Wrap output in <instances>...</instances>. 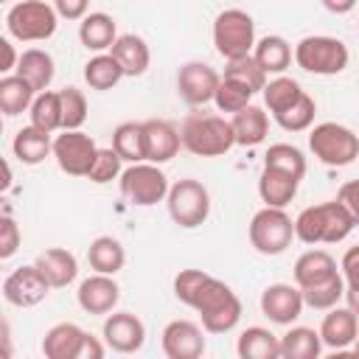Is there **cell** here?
<instances>
[{
    "label": "cell",
    "instance_id": "6da1fadb",
    "mask_svg": "<svg viewBox=\"0 0 359 359\" xmlns=\"http://www.w3.org/2000/svg\"><path fill=\"white\" fill-rule=\"evenodd\" d=\"M174 294L202 317V328L208 334H227L241 320L238 294L224 280L202 269H180L174 278Z\"/></svg>",
    "mask_w": 359,
    "mask_h": 359
},
{
    "label": "cell",
    "instance_id": "7a4b0ae2",
    "mask_svg": "<svg viewBox=\"0 0 359 359\" xmlns=\"http://www.w3.org/2000/svg\"><path fill=\"white\" fill-rule=\"evenodd\" d=\"M356 227L353 213L339 202H320L311 208H303L294 219V238L303 244H337L348 238V233Z\"/></svg>",
    "mask_w": 359,
    "mask_h": 359
},
{
    "label": "cell",
    "instance_id": "3957f363",
    "mask_svg": "<svg viewBox=\"0 0 359 359\" xmlns=\"http://www.w3.org/2000/svg\"><path fill=\"white\" fill-rule=\"evenodd\" d=\"M180 135H182V146L196 157H222L236 146L233 123L224 121L222 115L194 112L185 118Z\"/></svg>",
    "mask_w": 359,
    "mask_h": 359
},
{
    "label": "cell",
    "instance_id": "277c9868",
    "mask_svg": "<svg viewBox=\"0 0 359 359\" xmlns=\"http://www.w3.org/2000/svg\"><path fill=\"white\" fill-rule=\"evenodd\" d=\"M309 149L323 165L345 168L359 157V135L342 123L325 121L309 132Z\"/></svg>",
    "mask_w": 359,
    "mask_h": 359
},
{
    "label": "cell",
    "instance_id": "5b68a950",
    "mask_svg": "<svg viewBox=\"0 0 359 359\" xmlns=\"http://www.w3.org/2000/svg\"><path fill=\"white\" fill-rule=\"evenodd\" d=\"M59 14L45 0H20L6 14V28L20 42H45L56 34Z\"/></svg>",
    "mask_w": 359,
    "mask_h": 359
},
{
    "label": "cell",
    "instance_id": "8992f818",
    "mask_svg": "<svg viewBox=\"0 0 359 359\" xmlns=\"http://www.w3.org/2000/svg\"><path fill=\"white\" fill-rule=\"evenodd\" d=\"M348 45L337 36H303L294 45V62L297 67H303L306 73L314 76H337L348 67Z\"/></svg>",
    "mask_w": 359,
    "mask_h": 359
},
{
    "label": "cell",
    "instance_id": "52a82bcc",
    "mask_svg": "<svg viewBox=\"0 0 359 359\" xmlns=\"http://www.w3.org/2000/svg\"><path fill=\"white\" fill-rule=\"evenodd\" d=\"M255 22L241 8H224L213 20V45L222 59L247 56L255 48Z\"/></svg>",
    "mask_w": 359,
    "mask_h": 359
},
{
    "label": "cell",
    "instance_id": "ba28073f",
    "mask_svg": "<svg viewBox=\"0 0 359 359\" xmlns=\"http://www.w3.org/2000/svg\"><path fill=\"white\" fill-rule=\"evenodd\" d=\"M165 205H168L171 222L180 224L182 230H194V227L205 224V219L210 216V194H208V188H205L199 180H194V177L177 180V182L168 188Z\"/></svg>",
    "mask_w": 359,
    "mask_h": 359
},
{
    "label": "cell",
    "instance_id": "9c48e42d",
    "mask_svg": "<svg viewBox=\"0 0 359 359\" xmlns=\"http://www.w3.org/2000/svg\"><path fill=\"white\" fill-rule=\"evenodd\" d=\"M250 244L261 255H280L294 238V222L283 208H269L264 205L252 219H250Z\"/></svg>",
    "mask_w": 359,
    "mask_h": 359
},
{
    "label": "cell",
    "instance_id": "30bf717a",
    "mask_svg": "<svg viewBox=\"0 0 359 359\" xmlns=\"http://www.w3.org/2000/svg\"><path fill=\"white\" fill-rule=\"evenodd\" d=\"M121 182V194L123 199H129L132 205L137 208H149V205H157L168 196V177L157 168V163H129V168L121 171L118 177Z\"/></svg>",
    "mask_w": 359,
    "mask_h": 359
},
{
    "label": "cell",
    "instance_id": "8fae6325",
    "mask_svg": "<svg viewBox=\"0 0 359 359\" xmlns=\"http://www.w3.org/2000/svg\"><path fill=\"white\" fill-rule=\"evenodd\" d=\"M95 154H98L95 140L90 135H84L81 129H65L62 135L53 137L56 165L70 177H87Z\"/></svg>",
    "mask_w": 359,
    "mask_h": 359
},
{
    "label": "cell",
    "instance_id": "7c38bea8",
    "mask_svg": "<svg viewBox=\"0 0 359 359\" xmlns=\"http://www.w3.org/2000/svg\"><path fill=\"white\" fill-rule=\"evenodd\" d=\"M50 283L48 278L42 275V269L36 264H28V266H17L11 275H6L3 280V297L17 306V309H31L36 303H42L48 294H50Z\"/></svg>",
    "mask_w": 359,
    "mask_h": 359
},
{
    "label": "cell",
    "instance_id": "4fadbf2b",
    "mask_svg": "<svg viewBox=\"0 0 359 359\" xmlns=\"http://www.w3.org/2000/svg\"><path fill=\"white\" fill-rule=\"evenodd\" d=\"M222 76L205 65V62H185L177 73V93L188 107H202L208 101H213L216 90H219Z\"/></svg>",
    "mask_w": 359,
    "mask_h": 359
},
{
    "label": "cell",
    "instance_id": "5bb4252c",
    "mask_svg": "<svg viewBox=\"0 0 359 359\" xmlns=\"http://www.w3.org/2000/svg\"><path fill=\"white\" fill-rule=\"evenodd\" d=\"M303 292L294 283H272L261 292V314L275 325H292L303 314Z\"/></svg>",
    "mask_w": 359,
    "mask_h": 359
},
{
    "label": "cell",
    "instance_id": "9a60e30c",
    "mask_svg": "<svg viewBox=\"0 0 359 359\" xmlns=\"http://www.w3.org/2000/svg\"><path fill=\"white\" fill-rule=\"evenodd\" d=\"M104 342L115 353H135L146 342V325L132 311H109L104 320Z\"/></svg>",
    "mask_w": 359,
    "mask_h": 359
},
{
    "label": "cell",
    "instance_id": "2e32d148",
    "mask_svg": "<svg viewBox=\"0 0 359 359\" xmlns=\"http://www.w3.org/2000/svg\"><path fill=\"white\" fill-rule=\"evenodd\" d=\"M205 328L191 320H171L163 328V353L168 359H199L205 353Z\"/></svg>",
    "mask_w": 359,
    "mask_h": 359
},
{
    "label": "cell",
    "instance_id": "e0dca14e",
    "mask_svg": "<svg viewBox=\"0 0 359 359\" xmlns=\"http://www.w3.org/2000/svg\"><path fill=\"white\" fill-rule=\"evenodd\" d=\"M76 300L87 314H109V311H115V306L121 300V286L115 283L112 275L95 272L87 280H81Z\"/></svg>",
    "mask_w": 359,
    "mask_h": 359
},
{
    "label": "cell",
    "instance_id": "ac0fdd59",
    "mask_svg": "<svg viewBox=\"0 0 359 359\" xmlns=\"http://www.w3.org/2000/svg\"><path fill=\"white\" fill-rule=\"evenodd\" d=\"M143 143H146V160L149 163H168L171 157H177L180 146H182V135L174 123L151 118L143 121Z\"/></svg>",
    "mask_w": 359,
    "mask_h": 359
},
{
    "label": "cell",
    "instance_id": "d6986e66",
    "mask_svg": "<svg viewBox=\"0 0 359 359\" xmlns=\"http://www.w3.org/2000/svg\"><path fill=\"white\" fill-rule=\"evenodd\" d=\"M359 337V317L345 306H334L328 309V314L323 317V325H320V339L325 348H334V351H342L348 345H353Z\"/></svg>",
    "mask_w": 359,
    "mask_h": 359
},
{
    "label": "cell",
    "instance_id": "ffe728a7",
    "mask_svg": "<svg viewBox=\"0 0 359 359\" xmlns=\"http://www.w3.org/2000/svg\"><path fill=\"white\" fill-rule=\"evenodd\" d=\"M297 185H300V180L294 174L272 168V165H264V171L258 177V196L269 208H286L294 199Z\"/></svg>",
    "mask_w": 359,
    "mask_h": 359
},
{
    "label": "cell",
    "instance_id": "44dd1931",
    "mask_svg": "<svg viewBox=\"0 0 359 359\" xmlns=\"http://www.w3.org/2000/svg\"><path fill=\"white\" fill-rule=\"evenodd\" d=\"M34 264L42 269V275L48 278V283H50L53 289L70 286V283L76 280V275H79V261H76V255L67 252V250H62V247L42 250Z\"/></svg>",
    "mask_w": 359,
    "mask_h": 359
},
{
    "label": "cell",
    "instance_id": "7402d4cb",
    "mask_svg": "<svg viewBox=\"0 0 359 359\" xmlns=\"http://www.w3.org/2000/svg\"><path fill=\"white\" fill-rule=\"evenodd\" d=\"M337 272H339V266H337V261H334V255L328 250H306L294 261V283L300 289L323 283V280L334 278Z\"/></svg>",
    "mask_w": 359,
    "mask_h": 359
},
{
    "label": "cell",
    "instance_id": "603a6c76",
    "mask_svg": "<svg viewBox=\"0 0 359 359\" xmlns=\"http://www.w3.org/2000/svg\"><path fill=\"white\" fill-rule=\"evenodd\" d=\"M109 53L121 62L123 76H132V79L143 76L149 70V62H151V50L146 45V39L137 34H121L115 39V45L109 48Z\"/></svg>",
    "mask_w": 359,
    "mask_h": 359
},
{
    "label": "cell",
    "instance_id": "cb8c5ba5",
    "mask_svg": "<svg viewBox=\"0 0 359 359\" xmlns=\"http://www.w3.org/2000/svg\"><path fill=\"white\" fill-rule=\"evenodd\" d=\"M11 151L20 163L25 165H39L48 154H53V140H50V132L28 123L22 126L17 135H14V143H11Z\"/></svg>",
    "mask_w": 359,
    "mask_h": 359
},
{
    "label": "cell",
    "instance_id": "d4e9b609",
    "mask_svg": "<svg viewBox=\"0 0 359 359\" xmlns=\"http://www.w3.org/2000/svg\"><path fill=\"white\" fill-rule=\"evenodd\" d=\"M84 334L87 331H81L76 323H56L42 337V353L48 359H76L84 342Z\"/></svg>",
    "mask_w": 359,
    "mask_h": 359
},
{
    "label": "cell",
    "instance_id": "484cf974",
    "mask_svg": "<svg viewBox=\"0 0 359 359\" xmlns=\"http://www.w3.org/2000/svg\"><path fill=\"white\" fill-rule=\"evenodd\" d=\"M79 39L87 50H95V53H104L115 45L118 39V28H115V20L104 11H90L81 22H79Z\"/></svg>",
    "mask_w": 359,
    "mask_h": 359
},
{
    "label": "cell",
    "instance_id": "4316f807",
    "mask_svg": "<svg viewBox=\"0 0 359 359\" xmlns=\"http://www.w3.org/2000/svg\"><path fill=\"white\" fill-rule=\"evenodd\" d=\"M14 73H20L36 93H42V90L50 87L53 73H56L53 56L48 50H42V48H28V50L20 53V62H17V70Z\"/></svg>",
    "mask_w": 359,
    "mask_h": 359
},
{
    "label": "cell",
    "instance_id": "83f0119b",
    "mask_svg": "<svg viewBox=\"0 0 359 359\" xmlns=\"http://www.w3.org/2000/svg\"><path fill=\"white\" fill-rule=\"evenodd\" d=\"M230 123L236 132V146H258V143H264V137L269 132V118L255 104H247L244 109L233 112Z\"/></svg>",
    "mask_w": 359,
    "mask_h": 359
},
{
    "label": "cell",
    "instance_id": "f1b7e54d",
    "mask_svg": "<svg viewBox=\"0 0 359 359\" xmlns=\"http://www.w3.org/2000/svg\"><path fill=\"white\" fill-rule=\"evenodd\" d=\"M236 351L241 359H278L280 356V337H275L269 328L250 325L241 331Z\"/></svg>",
    "mask_w": 359,
    "mask_h": 359
},
{
    "label": "cell",
    "instance_id": "f546056e",
    "mask_svg": "<svg viewBox=\"0 0 359 359\" xmlns=\"http://www.w3.org/2000/svg\"><path fill=\"white\" fill-rule=\"evenodd\" d=\"M34 98H36V90L20 73H6L0 79V112L3 115L14 118V115L31 109Z\"/></svg>",
    "mask_w": 359,
    "mask_h": 359
},
{
    "label": "cell",
    "instance_id": "4dcf8cb0",
    "mask_svg": "<svg viewBox=\"0 0 359 359\" xmlns=\"http://www.w3.org/2000/svg\"><path fill=\"white\" fill-rule=\"evenodd\" d=\"M87 261H90V266H93L95 272L115 275V272H121L123 264H126V250H123V244H121L118 238H112V236H98V238H93L90 247H87Z\"/></svg>",
    "mask_w": 359,
    "mask_h": 359
},
{
    "label": "cell",
    "instance_id": "1f68e13d",
    "mask_svg": "<svg viewBox=\"0 0 359 359\" xmlns=\"http://www.w3.org/2000/svg\"><path fill=\"white\" fill-rule=\"evenodd\" d=\"M323 351L320 331L309 325H292L280 337V356L283 359H317Z\"/></svg>",
    "mask_w": 359,
    "mask_h": 359
},
{
    "label": "cell",
    "instance_id": "d6a6232c",
    "mask_svg": "<svg viewBox=\"0 0 359 359\" xmlns=\"http://www.w3.org/2000/svg\"><path fill=\"white\" fill-rule=\"evenodd\" d=\"M252 56H255V62L266 70V73H283L289 65H292V45L283 39V36H278V34H269V36H261L258 42H255V48H252Z\"/></svg>",
    "mask_w": 359,
    "mask_h": 359
},
{
    "label": "cell",
    "instance_id": "836d02e7",
    "mask_svg": "<svg viewBox=\"0 0 359 359\" xmlns=\"http://www.w3.org/2000/svg\"><path fill=\"white\" fill-rule=\"evenodd\" d=\"M112 149L126 163H143L146 160V143H143V123L123 121L112 132Z\"/></svg>",
    "mask_w": 359,
    "mask_h": 359
},
{
    "label": "cell",
    "instance_id": "e575fe53",
    "mask_svg": "<svg viewBox=\"0 0 359 359\" xmlns=\"http://www.w3.org/2000/svg\"><path fill=\"white\" fill-rule=\"evenodd\" d=\"M123 79V67L112 53H95L87 65H84V81L93 90H112L118 81Z\"/></svg>",
    "mask_w": 359,
    "mask_h": 359
},
{
    "label": "cell",
    "instance_id": "d590c367",
    "mask_svg": "<svg viewBox=\"0 0 359 359\" xmlns=\"http://www.w3.org/2000/svg\"><path fill=\"white\" fill-rule=\"evenodd\" d=\"M31 123L45 129V132H56L62 129V98H59V90H42L36 93L31 109Z\"/></svg>",
    "mask_w": 359,
    "mask_h": 359
},
{
    "label": "cell",
    "instance_id": "8d00e7d4",
    "mask_svg": "<svg viewBox=\"0 0 359 359\" xmlns=\"http://www.w3.org/2000/svg\"><path fill=\"white\" fill-rule=\"evenodd\" d=\"M303 93H306V90H303L294 79H289V76H278V79L266 81V87L261 90V95H264V107H266L272 115H280L283 109H289Z\"/></svg>",
    "mask_w": 359,
    "mask_h": 359
},
{
    "label": "cell",
    "instance_id": "74e56055",
    "mask_svg": "<svg viewBox=\"0 0 359 359\" xmlns=\"http://www.w3.org/2000/svg\"><path fill=\"white\" fill-rule=\"evenodd\" d=\"M300 292H303L306 306H311L317 311H328L345 297V278H342V272H337L334 278H328L323 283H314V286H306Z\"/></svg>",
    "mask_w": 359,
    "mask_h": 359
},
{
    "label": "cell",
    "instance_id": "f35d334b",
    "mask_svg": "<svg viewBox=\"0 0 359 359\" xmlns=\"http://www.w3.org/2000/svg\"><path fill=\"white\" fill-rule=\"evenodd\" d=\"M222 76H230V79L244 81L252 93H261V90L266 87V70L255 62L252 53L236 56V59H224V73H222Z\"/></svg>",
    "mask_w": 359,
    "mask_h": 359
},
{
    "label": "cell",
    "instance_id": "ab89813d",
    "mask_svg": "<svg viewBox=\"0 0 359 359\" xmlns=\"http://www.w3.org/2000/svg\"><path fill=\"white\" fill-rule=\"evenodd\" d=\"M252 95H255V93H252L244 81L230 79V76H222L219 90H216V95H213V104L219 107V112H238V109H244V107L250 104Z\"/></svg>",
    "mask_w": 359,
    "mask_h": 359
},
{
    "label": "cell",
    "instance_id": "60d3db41",
    "mask_svg": "<svg viewBox=\"0 0 359 359\" xmlns=\"http://www.w3.org/2000/svg\"><path fill=\"white\" fill-rule=\"evenodd\" d=\"M264 165H272V168H280V171H289L294 174L297 180H303L306 174V157L297 146L292 143H272L264 154Z\"/></svg>",
    "mask_w": 359,
    "mask_h": 359
},
{
    "label": "cell",
    "instance_id": "b9f144b4",
    "mask_svg": "<svg viewBox=\"0 0 359 359\" xmlns=\"http://www.w3.org/2000/svg\"><path fill=\"white\" fill-rule=\"evenodd\" d=\"M314 112H317V104L309 93H303L289 109H283L280 115H275V121L280 123V129L286 132H306L311 123H314Z\"/></svg>",
    "mask_w": 359,
    "mask_h": 359
},
{
    "label": "cell",
    "instance_id": "7bdbcfd3",
    "mask_svg": "<svg viewBox=\"0 0 359 359\" xmlns=\"http://www.w3.org/2000/svg\"><path fill=\"white\" fill-rule=\"evenodd\" d=\"M62 98V129H81L87 121V98L79 87H65L59 90Z\"/></svg>",
    "mask_w": 359,
    "mask_h": 359
},
{
    "label": "cell",
    "instance_id": "ee69618b",
    "mask_svg": "<svg viewBox=\"0 0 359 359\" xmlns=\"http://www.w3.org/2000/svg\"><path fill=\"white\" fill-rule=\"evenodd\" d=\"M121 154L109 146V149H98V154H95V160H93V165H90V174H87V180L90 182H95V185H104V182H112V180H118L121 177Z\"/></svg>",
    "mask_w": 359,
    "mask_h": 359
},
{
    "label": "cell",
    "instance_id": "f6af8a7d",
    "mask_svg": "<svg viewBox=\"0 0 359 359\" xmlns=\"http://www.w3.org/2000/svg\"><path fill=\"white\" fill-rule=\"evenodd\" d=\"M20 227H17V222L6 213L3 219H0V258L6 261V258H11L17 250H20Z\"/></svg>",
    "mask_w": 359,
    "mask_h": 359
},
{
    "label": "cell",
    "instance_id": "bcb514c9",
    "mask_svg": "<svg viewBox=\"0 0 359 359\" xmlns=\"http://www.w3.org/2000/svg\"><path fill=\"white\" fill-rule=\"evenodd\" d=\"M339 269H342V278H345V289L359 292V244L345 250V255L339 261Z\"/></svg>",
    "mask_w": 359,
    "mask_h": 359
},
{
    "label": "cell",
    "instance_id": "7dc6e473",
    "mask_svg": "<svg viewBox=\"0 0 359 359\" xmlns=\"http://www.w3.org/2000/svg\"><path fill=\"white\" fill-rule=\"evenodd\" d=\"M53 8L62 20H84L90 0H53Z\"/></svg>",
    "mask_w": 359,
    "mask_h": 359
},
{
    "label": "cell",
    "instance_id": "c3c4849f",
    "mask_svg": "<svg viewBox=\"0 0 359 359\" xmlns=\"http://www.w3.org/2000/svg\"><path fill=\"white\" fill-rule=\"evenodd\" d=\"M337 199L353 213V219L359 222V177L356 180H348V182H342V188H339V194H337Z\"/></svg>",
    "mask_w": 359,
    "mask_h": 359
},
{
    "label": "cell",
    "instance_id": "681fc988",
    "mask_svg": "<svg viewBox=\"0 0 359 359\" xmlns=\"http://www.w3.org/2000/svg\"><path fill=\"white\" fill-rule=\"evenodd\" d=\"M104 356V345L98 342V337L93 334H84V342L79 348V356L76 359H101Z\"/></svg>",
    "mask_w": 359,
    "mask_h": 359
},
{
    "label": "cell",
    "instance_id": "f907efd6",
    "mask_svg": "<svg viewBox=\"0 0 359 359\" xmlns=\"http://www.w3.org/2000/svg\"><path fill=\"white\" fill-rule=\"evenodd\" d=\"M0 50H3V65H0V70H3V73H11V70H17V62H20V56L14 53V45H11L8 39H0Z\"/></svg>",
    "mask_w": 359,
    "mask_h": 359
},
{
    "label": "cell",
    "instance_id": "816d5d0a",
    "mask_svg": "<svg viewBox=\"0 0 359 359\" xmlns=\"http://www.w3.org/2000/svg\"><path fill=\"white\" fill-rule=\"evenodd\" d=\"M331 14H348V11H353V6H356V0H320Z\"/></svg>",
    "mask_w": 359,
    "mask_h": 359
},
{
    "label": "cell",
    "instance_id": "f5cc1de1",
    "mask_svg": "<svg viewBox=\"0 0 359 359\" xmlns=\"http://www.w3.org/2000/svg\"><path fill=\"white\" fill-rule=\"evenodd\" d=\"M345 300H348V309L359 317V292H353V289H345Z\"/></svg>",
    "mask_w": 359,
    "mask_h": 359
},
{
    "label": "cell",
    "instance_id": "db71d44e",
    "mask_svg": "<svg viewBox=\"0 0 359 359\" xmlns=\"http://www.w3.org/2000/svg\"><path fill=\"white\" fill-rule=\"evenodd\" d=\"M353 353L359 356V337H356V342H353Z\"/></svg>",
    "mask_w": 359,
    "mask_h": 359
}]
</instances>
